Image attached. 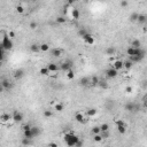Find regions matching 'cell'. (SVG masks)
I'll return each mask as SVG.
<instances>
[{
    "label": "cell",
    "instance_id": "cell-4",
    "mask_svg": "<svg viewBox=\"0 0 147 147\" xmlns=\"http://www.w3.org/2000/svg\"><path fill=\"white\" fill-rule=\"evenodd\" d=\"M82 38H83V40L85 42V44H87V45H93L94 44V37L91 35V33H89V32H86L85 35H83L82 36Z\"/></svg>",
    "mask_w": 147,
    "mask_h": 147
},
{
    "label": "cell",
    "instance_id": "cell-2",
    "mask_svg": "<svg viewBox=\"0 0 147 147\" xmlns=\"http://www.w3.org/2000/svg\"><path fill=\"white\" fill-rule=\"evenodd\" d=\"M2 48L3 49H5V51H10V49H12L13 48V40L10 38H9L8 37V35H6V36H5V38H3V40H2Z\"/></svg>",
    "mask_w": 147,
    "mask_h": 147
},
{
    "label": "cell",
    "instance_id": "cell-51",
    "mask_svg": "<svg viewBox=\"0 0 147 147\" xmlns=\"http://www.w3.org/2000/svg\"><path fill=\"white\" fill-rule=\"evenodd\" d=\"M48 146H51V147H57V144H56V143H51V144H48Z\"/></svg>",
    "mask_w": 147,
    "mask_h": 147
},
{
    "label": "cell",
    "instance_id": "cell-25",
    "mask_svg": "<svg viewBox=\"0 0 147 147\" xmlns=\"http://www.w3.org/2000/svg\"><path fill=\"white\" fill-rule=\"evenodd\" d=\"M63 108H64V106H63V103H61V102L55 103V106H54V109L56 111H59V113H61V111L63 110Z\"/></svg>",
    "mask_w": 147,
    "mask_h": 147
},
{
    "label": "cell",
    "instance_id": "cell-29",
    "mask_svg": "<svg viewBox=\"0 0 147 147\" xmlns=\"http://www.w3.org/2000/svg\"><path fill=\"white\" fill-rule=\"evenodd\" d=\"M138 13L135 12V13H132L131 15H130V21L131 22H137V18H138Z\"/></svg>",
    "mask_w": 147,
    "mask_h": 147
},
{
    "label": "cell",
    "instance_id": "cell-38",
    "mask_svg": "<svg viewBox=\"0 0 147 147\" xmlns=\"http://www.w3.org/2000/svg\"><path fill=\"white\" fill-rule=\"evenodd\" d=\"M7 33L5 32V31H0V46L2 45V40H3V38H5V36H6ZM2 47V46H1Z\"/></svg>",
    "mask_w": 147,
    "mask_h": 147
},
{
    "label": "cell",
    "instance_id": "cell-36",
    "mask_svg": "<svg viewBox=\"0 0 147 147\" xmlns=\"http://www.w3.org/2000/svg\"><path fill=\"white\" fill-rule=\"evenodd\" d=\"M40 75H43V76H47L48 75V69H47V67H44V68H42V69H40Z\"/></svg>",
    "mask_w": 147,
    "mask_h": 147
},
{
    "label": "cell",
    "instance_id": "cell-46",
    "mask_svg": "<svg viewBox=\"0 0 147 147\" xmlns=\"http://www.w3.org/2000/svg\"><path fill=\"white\" fill-rule=\"evenodd\" d=\"M37 25H38L37 22H31V23H30V29H31V30H35V29L37 28Z\"/></svg>",
    "mask_w": 147,
    "mask_h": 147
},
{
    "label": "cell",
    "instance_id": "cell-10",
    "mask_svg": "<svg viewBox=\"0 0 147 147\" xmlns=\"http://www.w3.org/2000/svg\"><path fill=\"white\" fill-rule=\"evenodd\" d=\"M47 69H48V71L49 72H56L57 70H59V66L54 62H51V63H48Z\"/></svg>",
    "mask_w": 147,
    "mask_h": 147
},
{
    "label": "cell",
    "instance_id": "cell-31",
    "mask_svg": "<svg viewBox=\"0 0 147 147\" xmlns=\"http://www.w3.org/2000/svg\"><path fill=\"white\" fill-rule=\"evenodd\" d=\"M126 53H128V55H129V56H130V55H135L136 54V48L130 46V47L126 49Z\"/></svg>",
    "mask_w": 147,
    "mask_h": 147
},
{
    "label": "cell",
    "instance_id": "cell-49",
    "mask_svg": "<svg viewBox=\"0 0 147 147\" xmlns=\"http://www.w3.org/2000/svg\"><path fill=\"white\" fill-rule=\"evenodd\" d=\"M7 35H8V37H9L10 39H13L14 37H15V32H14V31H10V32L7 33Z\"/></svg>",
    "mask_w": 147,
    "mask_h": 147
},
{
    "label": "cell",
    "instance_id": "cell-6",
    "mask_svg": "<svg viewBox=\"0 0 147 147\" xmlns=\"http://www.w3.org/2000/svg\"><path fill=\"white\" fill-rule=\"evenodd\" d=\"M117 75H118V71H117L115 68H108V69L106 70V77L107 78H115L117 77Z\"/></svg>",
    "mask_w": 147,
    "mask_h": 147
},
{
    "label": "cell",
    "instance_id": "cell-14",
    "mask_svg": "<svg viewBox=\"0 0 147 147\" xmlns=\"http://www.w3.org/2000/svg\"><path fill=\"white\" fill-rule=\"evenodd\" d=\"M30 130H31V132H32L33 138H36V137L40 136V133H42V131H40V129H39L38 126H31Z\"/></svg>",
    "mask_w": 147,
    "mask_h": 147
},
{
    "label": "cell",
    "instance_id": "cell-21",
    "mask_svg": "<svg viewBox=\"0 0 147 147\" xmlns=\"http://www.w3.org/2000/svg\"><path fill=\"white\" fill-rule=\"evenodd\" d=\"M133 107H135V103H133V102H126L125 106H124L125 110L131 111V113H133Z\"/></svg>",
    "mask_w": 147,
    "mask_h": 147
},
{
    "label": "cell",
    "instance_id": "cell-42",
    "mask_svg": "<svg viewBox=\"0 0 147 147\" xmlns=\"http://www.w3.org/2000/svg\"><path fill=\"white\" fill-rule=\"evenodd\" d=\"M32 139H29V138H25V137H24V139L23 140H22V144L23 145H30V144H32Z\"/></svg>",
    "mask_w": 147,
    "mask_h": 147
},
{
    "label": "cell",
    "instance_id": "cell-39",
    "mask_svg": "<svg viewBox=\"0 0 147 147\" xmlns=\"http://www.w3.org/2000/svg\"><path fill=\"white\" fill-rule=\"evenodd\" d=\"M93 139H94V141H97V143H100V141L102 140V137H101V135H100V133H98V135H94Z\"/></svg>",
    "mask_w": 147,
    "mask_h": 147
},
{
    "label": "cell",
    "instance_id": "cell-7",
    "mask_svg": "<svg viewBox=\"0 0 147 147\" xmlns=\"http://www.w3.org/2000/svg\"><path fill=\"white\" fill-rule=\"evenodd\" d=\"M1 82V85H2V87L5 89V90H12L13 89V84L10 83V81H8L7 78H3L2 81H0Z\"/></svg>",
    "mask_w": 147,
    "mask_h": 147
},
{
    "label": "cell",
    "instance_id": "cell-40",
    "mask_svg": "<svg viewBox=\"0 0 147 147\" xmlns=\"http://www.w3.org/2000/svg\"><path fill=\"white\" fill-rule=\"evenodd\" d=\"M100 126H94V128H92V133L93 135H98V133H100Z\"/></svg>",
    "mask_w": 147,
    "mask_h": 147
},
{
    "label": "cell",
    "instance_id": "cell-8",
    "mask_svg": "<svg viewBox=\"0 0 147 147\" xmlns=\"http://www.w3.org/2000/svg\"><path fill=\"white\" fill-rule=\"evenodd\" d=\"M145 57L144 56H140V55H130L129 56V60L131 61L132 63H139L144 60Z\"/></svg>",
    "mask_w": 147,
    "mask_h": 147
},
{
    "label": "cell",
    "instance_id": "cell-52",
    "mask_svg": "<svg viewBox=\"0 0 147 147\" xmlns=\"http://www.w3.org/2000/svg\"><path fill=\"white\" fill-rule=\"evenodd\" d=\"M3 91H5V89H3L2 85H1V83H0V93H2Z\"/></svg>",
    "mask_w": 147,
    "mask_h": 147
},
{
    "label": "cell",
    "instance_id": "cell-41",
    "mask_svg": "<svg viewBox=\"0 0 147 147\" xmlns=\"http://www.w3.org/2000/svg\"><path fill=\"white\" fill-rule=\"evenodd\" d=\"M100 135H101L102 139H107V138H109V131H103V132H100Z\"/></svg>",
    "mask_w": 147,
    "mask_h": 147
},
{
    "label": "cell",
    "instance_id": "cell-30",
    "mask_svg": "<svg viewBox=\"0 0 147 147\" xmlns=\"http://www.w3.org/2000/svg\"><path fill=\"white\" fill-rule=\"evenodd\" d=\"M115 52H116V49H115L114 47H111V46L106 49V53H107V55H114Z\"/></svg>",
    "mask_w": 147,
    "mask_h": 147
},
{
    "label": "cell",
    "instance_id": "cell-16",
    "mask_svg": "<svg viewBox=\"0 0 147 147\" xmlns=\"http://www.w3.org/2000/svg\"><path fill=\"white\" fill-rule=\"evenodd\" d=\"M23 76H24V70L23 69H16L15 71H14V77H15L16 79H21Z\"/></svg>",
    "mask_w": 147,
    "mask_h": 147
},
{
    "label": "cell",
    "instance_id": "cell-19",
    "mask_svg": "<svg viewBox=\"0 0 147 147\" xmlns=\"http://www.w3.org/2000/svg\"><path fill=\"white\" fill-rule=\"evenodd\" d=\"M147 21V17L145 14H139L138 15V18H137V22L138 23H141V24H145Z\"/></svg>",
    "mask_w": 147,
    "mask_h": 147
},
{
    "label": "cell",
    "instance_id": "cell-53",
    "mask_svg": "<svg viewBox=\"0 0 147 147\" xmlns=\"http://www.w3.org/2000/svg\"><path fill=\"white\" fill-rule=\"evenodd\" d=\"M2 67V61H0V68Z\"/></svg>",
    "mask_w": 147,
    "mask_h": 147
},
{
    "label": "cell",
    "instance_id": "cell-37",
    "mask_svg": "<svg viewBox=\"0 0 147 147\" xmlns=\"http://www.w3.org/2000/svg\"><path fill=\"white\" fill-rule=\"evenodd\" d=\"M5 49H3L1 46H0V61H3L5 60Z\"/></svg>",
    "mask_w": 147,
    "mask_h": 147
},
{
    "label": "cell",
    "instance_id": "cell-33",
    "mask_svg": "<svg viewBox=\"0 0 147 147\" xmlns=\"http://www.w3.org/2000/svg\"><path fill=\"white\" fill-rule=\"evenodd\" d=\"M66 17H64V16H57L56 17V22L59 24H63V23H66Z\"/></svg>",
    "mask_w": 147,
    "mask_h": 147
},
{
    "label": "cell",
    "instance_id": "cell-13",
    "mask_svg": "<svg viewBox=\"0 0 147 147\" xmlns=\"http://www.w3.org/2000/svg\"><path fill=\"white\" fill-rule=\"evenodd\" d=\"M9 120H12V116L9 114H7V113H3V114L0 115V121H1L2 123H7Z\"/></svg>",
    "mask_w": 147,
    "mask_h": 147
},
{
    "label": "cell",
    "instance_id": "cell-54",
    "mask_svg": "<svg viewBox=\"0 0 147 147\" xmlns=\"http://www.w3.org/2000/svg\"><path fill=\"white\" fill-rule=\"evenodd\" d=\"M101 1H105V0H101Z\"/></svg>",
    "mask_w": 147,
    "mask_h": 147
},
{
    "label": "cell",
    "instance_id": "cell-12",
    "mask_svg": "<svg viewBox=\"0 0 147 147\" xmlns=\"http://www.w3.org/2000/svg\"><path fill=\"white\" fill-rule=\"evenodd\" d=\"M98 86L101 87L102 90H107L109 87L108 83H107V81L106 79H101V78H99V83H98Z\"/></svg>",
    "mask_w": 147,
    "mask_h": 147
},
{
    "label": "cell",
    "instance_id": "cell-11",
    "mask_svg": "<svg viewBox=\"0 0 147 147\" xmlns=\"http://www.w3.org/2000/svg\"><path fill=\"white\" fill-rule=\"evenodd\" d=\"M113 68H115L117 71H120L121 69H123V61L122 60H116L114 63H113Z\"/></svg>",
    "mask_w": 147,
    "mask_h": 147
},
{
    "label": "cell",
    "instance_id": "cell-23",
    "mask_svg": "<svg viewBox=\"0 0 147 147\" xmlns=\"http://www.w3.org/2000/svg\"><path fill=\"white\" fill-rule=\"evenodd\" d=\"M30 51L32 53H38V52H40V47H39L38 44H32L30 46Z\"/></svg>",
    "mask_w": 147,
    "mask_h": 147
},
{
    "label": "cell",
    "instance_id": "cell-27",
    "mask_svg": "<svg viewBox=\"0 0 147 147\" xmlns=\"http://www.w3.org/2000/svg\"><path fill=\"white\" fill-rule=\"evenodd\" d=\"M98 83H99V77L93 76V77L91 78V85H92V86H98Z\"/></svg>",
    "mask_w": 147,
    "mask_h": 147
},
{
    "label": "cell",
    "instance_id": "cell-18",
    "mask_svg": "<svg viewBox=\"0 0 147 147\" xmlns=\"http://www.w3.org/2000/svg\"><path fill=\"white\" fill-rule=\"evenodd\" d=\"M79 84L83 85V86H87V85L91 84V78L89 77H83L81 78V81H79Z\"/></svg>",
    "mask_w": 147,
    "mask_h": 147
},
{
    "label": "cell",
    "instance_id": "cell-32",
    "mask_svg": "<svg viewBox=\"0 0 147 147\" xmlns=\"http://www.w3.org/2000/svg\"><path fill=\"white\" fill-rule=\"evenodd\" d=\"M100 131L103 132V131H109V125L107 123H103L100 125Z\"/></svg>",
    "mask_w": 147,
    "mask_h": 147
},
{
    "label": "cell",
    "instance_id": "cell-35",
    "mask_svg": "<svg viewBox=\"0 0 147 147\" xmlns=\"http://www.w3.org/2000/svg\"><path fill=\"white\" fill-rule=\"evenodd\" d=\"M96 114H97V109H96V108H90V109H87V115H89V116H94Z\"/></svg>",
    "mask_w": 147,
    "mask_h": 147
},
{
    "label": "cell",
    "instance_id": "cell-20",
    "mask_svg": "<svg viewBox=\"0 0 147 147\" xmlns=\"http://www.w3.org/2000/svg\"><path fill=\"white\" fill-rule=\"evenodd\" d=\"M79 10H78L77 8H72V10H71V16H72V18L74 20H78L79 18Z\"/></svg>",
    "mask_w": 147,
    "mask_h": 147
},
{
    "label": "cell",
    "instance_id": "cell-50",
    "mask_svg": "<svg viewBox=\"0 0 147 147\" xmlns=\"http://www.w3.org/2000/svg\"><path fill=\"white\" fill-rule=\"evenodd\" d=\"M125 91H126L128 93H131V92H132V87H131V86H128V87L125 89Z\"/></svg>",
    "mask_w": 147,
    "mask_h": 147
},
{
    "label": "cell",
    "instance_id": "cell-34",
    "mask_svg": "<svg viewBox=\"0 0 147 147\" xmlns=\"http://www.w3.org/2000/svg\"><path fill=\"white\" fill-rule=\"evenodd\" d=\"M39 47H40V51L42 52H47L49 49V46L47 44H42V45H39Z\"/></svg>",
    "mask_w": 147,
    "mask_h": 147
},
{
    "label": "cell",
    "instance_id": "cell-43",
    "mask_svg": "<svg viewBox=\"0 0 147 147\" xmlns=\"http://www.w3.org/2000/svg\"><path fill=\"white\" fill-rule=\"evenodd\" d=\"M16 12L20 13V14L24 13V7H23V6H21V5H18V6L16 7Z\"/></svg>",
    "mask_w": 147,
    "mask_h": 147
},
{
    "label": "cell",
    "instance_id": "cell-48",
    "mask_svg": "<svg viewBox=\"0 0 147 147\" xmlns=\"http://www.w3.org/2000/svg\"><path fill=\"white\" fill-rule=\"evenodd\" d=\"M87 32V31L86 30H85V29H84V28H83V29H81V30H79V32H78V33H79V36H83V35H85V33H86Z\"/></svg>",
    "mask_w": 147,
    "mask_h": 147
},
{
    "label": "cell",
    "instance_id": "cell-47",
    "mask_svg": "<svg viewBox=\"0 0 147 147\" xmlns=\"http://www.w3.org/2000/svg\"><path fill=\"white\" fill-rule=\"evenodd\" d=\"M30 128H31V125H30V124H24V125L23 126H22V129H23V131H25V130H29V129H30Z\"/></svg>",
    "mask_w": 147,
    "mask_h": 147
},
{
    "label": "cell",
    "instance_id": "cell-55",
    "mask_svg": "<svg viewBox=\"0 0 147 147\" xmlns=\"http://www.w3.org/2000/svg\"><path fill=\"white\" fill-rule=\"evenodd\" d=\"M75 1H78V0H75Z\"/></svg>",
    "mask_w": 147,
    "mask_h": 147
},
{
    "label": "cell",
    "instance_id": "cell-15",
    "mask_svg": "<svg viewBox=\"0 0 147 147\" xmlns=\"http://www.w3.org/2000/svg\"><path fill=\"white\" fill-rule=\"evenodd\" d=\"M75 120H76V122H78V123H84L85 118H84V115H83V113H76Z\"/></svg>",
    "mask_w": 147,
    "mask_h": 147
},
{
    "label": "cell",
    "instance_id": "cell-26",
    "mask_svg": "<svg viewBox=\"0 0 147 147\" xmlns=\"http://www.w3.org/2000/svg\"><path fill=\"white\" fill-rule=\"evenodd\" d=\"M131 47H135V48L141 47V43H140V40H138V39H135V40H133V42L131 43Z\"/></svg>",
    "mask_w": 147,
    "mask_h": 147
},
{
    "label": "cell",
    "instance_id": "cell-5",
    "mask_svg": "<svg viewBox=\"0 0 147 147\" xmlns=\"http://www.w3.org/2000/svg\"><path fill=\"white\" fill-rule=\"evenodd\" d=\"M23 114H22L21 111H17V110H15L14 113H13V115H12V120L15 122V123H20V122H22L23 121Z\"/></svg>",
    "mask_w": 147,
    "mask_h": 147
},
{
    "label": "cell",
    "instance_id": "cell-22",
    "mask_svg": "<svg viewBox=\"0 0 147 147\" xmlns=\"http://www.w3.org/2000/svg\"><path fill=\"white\" fill-rule=\"evenodd\" d=\"M133 66V63L131 62L130 60H126V61H123V68H125L126 70H130Z\"/></svg>",
    "mask_w": 147,
    "mask_h": 147
},
{
    "label": "cell",
    "instance_id": "cell-56",
    "mask_svg": "<svg viewBox=\"0 0 147 147\" xmlns=\"http://www.w3.org/2000/svg\"><path fill=\"white\" fill-rule=\"evenodd\" d=\"M0 83H1V82H0Z\"/></svg>",
    "mask_w": 147,
    "mask_h": 147
},
{
    "label": "cell",
    "instance_id": "cell-17",
    "mask_svg": "<svg viewBox=\"0 0 147 147\" xmlns=\"http://www.w3.org/2000/svg\"><path fill=\"white\" fill-rule=\"evenodd\" d=\"M51 54L55 57H60L62 55V49H60V48H53L51 51Z\"/></svg>",
    "mask_w": 147,
    "mask_h": 147
},
{
    "label": "cell",
    "instance_id": "cell-28",
    "mask_svg": "<svg viewBox=\"0 0 147 147\" xmlns=\"http://www.w3.org/2000/svg\"><path fill=\"white\" fill-rule=\"evenodd\" d=\"M67 78H68V79H74V78H75V72H74L72 69L67 71Z\"/></svg>",
    "mask_w": 147,
    "mask_h": 147
},
{
    "label": "cell",
    "instance_id": "cell-44",
    "mask_svg": "<svg viewBox=\"0 0 147 147\" xmlns=\"http://www.w3.org/2000/svg\"><path fill=\"white\" fill-rule=\"evenodd\" d=\"M129 6V1L128 0H122L121 1V7H123V8H125V7Z\"/></svg>",
    "mask_w": 147,
    "mask_h": 147
},
{
    "label": "cell",
    "instance_id": "cell-45",
    "mask_svg": "<svg viewBox=\"0 0 147 147\" xmlns=\"http://www.w3.org/2000/svg\"><path fill=\"white\" fill-rule=\"evenodd\" d=\"M52 115H53V113H52L51 110H45L44 111V116L47 117V118L48 117H52Z\"/></svg>",
    "mask_w": 147,
    "mask_h": 147
},
{
    "label": "cell",
    "instance_id": "cell-9",
    "mask_svg": "<svg viewBox=\"0 0 147 147\" xmlns=\"http://www.w3.org/2000/svg\"><path fill=\"white\" fill-rule=\"evenodd\" d=\"M72 67V64H71V62L70 61H66V62H62L61 63V70H63V71H68V70H70V69H72L71 68Z\"/></svg>",
    "mask_w": 147,
    "mask_h": 147
},
{
    "label": "cell",
    "instance_id": "cell-1",
    "mask_svg": "<svg viewBox=\"0 0 147 147\" xmlns=\"http://www.w3.org/2000/svg\"><path fill=\"white\" fill-rule=\"evenodd\" d=\"M79 140L78 136H76L74 132H68V133H64V141H66V145L69 147H75L76 143Z\"/></svg>",
    "mask_w": 147,
    "mask_h": 147
},
{
    "label": "cell",
    "instance_id": "cell-3",
    "mask_svg": "<svg viewBox=\"0 0 147 147\" xmlns=\"http://www.w3.org/2000/svg\"><path fill=\"white\" fill-rule=\"evenodd\" d=\"M116 125H117V131L120 132L121 135H124V133L126 132V128H128V125H126V123L124 122V121L117 120L116 121Z\"/></svg>",
    "mask_w": 147,
    "mask_h": 147
},
{
    "label": "cell",
    "instance_id": "cell-24",
    "mask_svg": "<svg viewBox=\"0 0 147 147\" xmlns=\"http://www.w3.org/2000/svg\"><path fill=\"white\" fill-rule=\"evenodd\" d=\"M31 129V128H30ZM25 130V131H23V135L25 138H29V139H33V136H32V132H31V130Z\"/></svg>",
    "mask_w": 147,
    "mask_h": 147
}]
</instances>
